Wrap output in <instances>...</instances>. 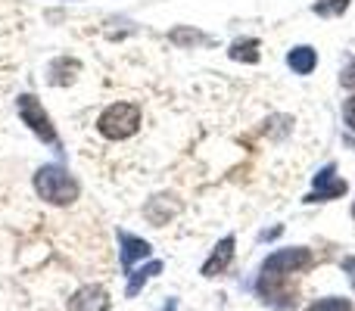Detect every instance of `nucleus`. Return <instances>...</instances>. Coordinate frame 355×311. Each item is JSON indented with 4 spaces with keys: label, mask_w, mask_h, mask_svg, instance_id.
<instances>
[{
    "label": "nucleus",
    "mask_w": 355,
    "mask_h": 311,
    "mask_svg": "<svg viewBox=\"0 0 355 311\" xmlns=\"http://www.w3.org/2000/svg\"><path fill=\"white\" fill-rule=\"evenodd\" d=\"M315 265V256L306 246H296V249H277L271 252L262 262V274L256 281V293L265 305L281 308V311H293L296 308V293L290 290V281L296 274H306Z\"/></svg>",
    "instance_id": "nucleus-1"
},
{
    "label": "nucleus",
    "mask_w": 355,
    "mask_h": 311,
    "mask_svg": "<svg viewBox=\"0 0 355 311\" xmlns=\"http://www.w3.org/2000/svg\"><path fill=\"white\" fill-rule=\"evenodd\" d=\"M35 193L41 196L44 202H50V206H72V202L78 199L81 187L62 165L50 162L35 171Z\"/></svg>",
    "instance_id": "nucleus-2"
},
{
    "label": "nucleus",
    "mask_w": 355,
    "mask_h": 311,
    "mask_svg": "<svg viewBox=\"0 0 355 311\" xmlns=\"http://www.w3.org/2000/svg\"><path fill=\"white\" fill-rule=\"evenodd\" d=\"M137 128H141V109L135 103H112L97 118V131L106 141H128Z\"/></svg>",
    "instance_id": "nucleus-3"
},
{
    "label": "nucleus",
    "mask_w": 355,
    "mask_h": 311,
    "mask_svg": "<svg viewBox=\"0 0 355 311\" xmlns=\"http://www.w3.org/2000/svg\"><path fill=\"white\" fill-rule=\"evenodd\" d=\"M16 106H19V118H22V122L35 131L37 141H44V143H56V141H60V137H56L53 122H50V116L44 112V106H41V100H37V97L22 94Z\"/></svg>",
    "instance_id": "nucleus-4"
},
{
    "label": "nucleus",
    "mask_w": 355,
    "mask_h": 311,
    "mask_svg": "<svg viewBox=\"0 0 355 311\" xmlns=\"http://www.w3.org/2000/svg\"><path fill=\"white\" fill-rule=\"evenodd\" d=\"M349 190V184L343 177H337V168L334 165H324V168L315 175V190L306 196V202H331L340 199V196Z\"/></svg>",
    "instance_id": "nucleus-5"
},
{
    "label": "nucleus",
    "mask_w": 355,
    "mask_h": 311,
    "mask_svg": "<svg viewBox=\"0 0 355 311\" xmlns=\"http://www.w3.org/2000/svg\"><path fill=\"white\" fill-rule=\"evenodd\" d=\"M69 311H110V293L97 283H87L69 299Z\"/></svg>",
    "instance_id": "nucleus-6"
},
{
    "label": "nucleus",
    "mask_w": 355,
    "mask_h": 311,
    "mask_svg": "<svg viewBox=\"0 0 355 311\" xmlns=\"http://www.w3.org/2000/svg\"><path fill=\"white\" fill-rule=\"evenodd\" d=\"M119 246H122V268L125 271H135V265L150 258V252H153V246H150L147 240L135 237V233H128V231H119Z\"/></svg>",
    "instance_id": "nucleus-7"
},
{
    "label": "nucleus",
    "mask_w": 355,
    "mask_h": 311,
    "mask_svg": "<svg viewBox=\"0 0 355 311\" xmlns=\"http://www.w3.org/2000/svg\"><path fill=\"white\" fill-rule=\"evenodd\" d=\"M234 246H237V243H234V237H225V240H221V243L212 249V256L202 262V271H200V274H202V277H218L221 271H227V265L234 262Z\"/></svg>",
    "instance_id": "nucleus-8"
},
{
    "label": "nucleus",
    "mask_w": 355,
    "mask_h": 311,
    "mask_svg": "<svg viewBox=\"0 0 355 311\" xmlns=\"http://www.w3.org/2000/svg\"><path fill=\"white\" fill-rule=\"evenodd\" d=\"M181 212V202L175 199V196H153V199L147 202V208H144V215H147V221L150 224H156V227H162V224H168V218H175V215Z\"/></svg>",
    "instance_id": "nucleus-9"
},
{
    "label": "nucleus",
    "mask_w": 355,
    "mask_h": 311,
    "mask_svg": "<svg viewBox=\"0 0 355 311\" xmlns=\"http://www.w3.org/2000/svg\"><path fill=\"white\" fill-rule=\"evenodd\" d=\"M156 274H162V262H147L144 268L128 271V287H125V296H128V299H135V296L144 290V283H147L150 277H156Z\"/></svg>",
    "instance_id": "nucleus-10"
},
{
    "label": "nucleus",
    "mask_w": 355,
    "mask_h": 311,
    "mask_svg": "<svg viewBox=\"0 0 355 311\" xmlns=\"http://www.w3.org/2000/svg\"><path fill=\"white\" fill-rule=\"evenodd\" d=\"M287 66L293 69L296 75H309L315 66H318V53H315L312 47H306V44H302V47H293L287 53Z\"/></svg>",
    "instance_id": "nucleus-11"
},
{
    "label": "nucleus",
    "mask_w": 355,
    "mask_h": 311,
    "mask_svg": "<svg viewBox=\"0 0 355 311\" xmlns=\"http://www.w3.org/2000/svg\"><path fill=\"white\" fill-rule=\"evenodd\" d=\"M78 72H81V62L62 56V60H56L53 66H50V85H72Z\"/></svg>",
    "instance_id": "nucleus-12"
},
{
    "label": "nucleus",
    "mask_w": 355,
    "mask_h": 311,
    "mask_svg": "<svg viewBox=\"0 0 355 311\" xmlns=\"http://www.w3.org/2000/svg\"><path fill=\"white\" fill-rule=\"evenodd\" d=\"M227 53H231V60H237V62H259V41H256V37L234 41Z\"/></svg>",
    "instance_id": "nucleus-13"
},
{
    "label": "nucleus",
    "mask_w": 355,
    "mask_h": 311,
    "mask_svg": "<svg viewBox=\"0 0 355 311\" xmlns=\"http://www.w3.org/2000/svg\"><path fill=\"white\" fill-rule=\"evenodd\" d=\"M168 41L178 44V47H196V44H209V37L202 35V31H196V28H172L168 31Z\"/></svg>",
    "instance_id": "nucleus-14"
},
{
    "label": "nucleus",
    "mask_w": 355,
    "mask_h": 311,
    "mask_svg": "<svg viewBox=\"0 0 355 311\" xmlns=\"http://www.w3.org/2000/svg\"><path fill=\"white\" fill-rule=\"evenodd\" d=\"M306 311H352V302L349 299H340V296H327V299L312 302Z\"/></svg>",
    "instance_id": "nucleus-15"
},
{
    "label": "nucleus",
    "mask_w": 355,
    "mask_h": 311,
    "mask_svg": "<svg viewBox=\"0 0 355 311\" xmlns=\"http://www.w3.org/2000/svg\"><path fill=\"white\" fill-rule=\"evenodd\" d=\"M312 10L318 12V16H343V12L349 10V0H318Z\"/></svg>",
    "instance_id": "nucleus-16"
},
{
    "label": "nucleus",
    "mask_w": 355,
    "mask_h": 311,
    "mask_svg": "<svg viewBox=\"0 0 355 311\" xmlns=\"http://www.w3.org/2000/svg\"><path fill=\"white\" fill-rule=\"evenodd\" d=\"M340 81H343V87H349V91H355V60H352L349 66L343 69V75H340Z\"/></svg>",
    "instance_id": "nucleus-17"
},
{
    "label": "nucleus",
    "mask_w": 355,
    "mask_h": 311,
    "mask_svg": "<svg viewBox=\"0 0 355 311\" xmlns=\"http://www.w3.org/2000/svg\"><path fill=\"white\" fill-rule=\"evenodd\" d=\"M343 122L349 125V128L355 131V97L346 100V106H343Z\"/></svg>",
    "instance_id": "nucleus-18"
},
{
    "label": "nucleus",
    "mask_w": 355,
    "mask_h": 311,
    "mask_svg": "<svg viewBox=\"0 0 355 311\" xmlns=\"http://www.w3.org/2000/svg\"><path fill=\"white\" fill-rule=\"evenodd\" d=\"M343 271L349 274V283L355 287V256H349V258H343Z\"/></svg>",
    "instance_id": "nucleus-19"
},
{
    "label": "nucleus",
    "mask_w": 355,
    "mask_h": 311,
    "mask_svg": "<svg viewBox=\"0 0 355 311\" xmlns=\"http://www.w3.org/2000/svg\"><path fill=\"white\" fill-rule=\"evenodd\" d=\"M275 237H281V227H271V231L262 233V240H275Z\"/></svg>",
    "instance_id": "nucleus-20"
},
{
    "label": "nucleus",
    "mask_w": 355,
    "mask_h": 311,
    "mask_svg": "<svg viewBox=\"0 0 355 311\" xmlns=\"http://www.w3.org/2000/svg\"><path fill=\"white\" fill-rule=\"evenodd\" d=\"M162 311H178V299H168V302H166V308H162Z\"/></svg>",
    "instance_id": "nucleus-21"
},
{
    "label": "nucleus",
    "mask_w": 355,
    "mask_h": 311,
    "mask_svg": "<svg viewBox=\"0 0 355 311\" xmlns=\"http://www.w3.org/2000/svg\"><path fill=\"white\" fill-rule=\"evenodd\" d=\"M352 218H355V206H352Z\"/></svg>",
    "instance_id": "nucleus-22"
}]
</instances>
